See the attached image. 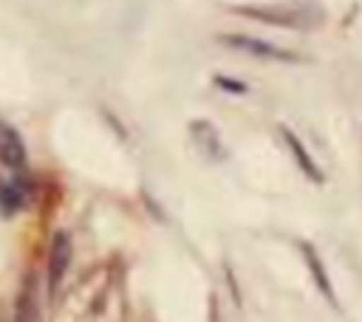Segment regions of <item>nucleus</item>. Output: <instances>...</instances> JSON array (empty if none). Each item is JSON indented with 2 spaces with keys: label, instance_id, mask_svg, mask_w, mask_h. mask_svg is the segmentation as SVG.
I'll use <instances>...</instances> for the list:
<instances>
[{
  "label": "nucleus",
  "instance_id": "nucleus-1",
  "mask_svg": "<svg viewBox=\"0 0 362 322\" xmlns=\"http://www.w3.org/2000/svg\"><path fill=\"white\" fill-rule=\"evenodd\" d=\"M246 17L263 20V23H274V25H288V28H308L317 20L314 8L305 6H249V8H238Z\"/></svg>",
  "mask_w": 362,
  "mask_h": 322
},
{
  "label": "nucleus",
  "instance_id": "nucleus-2",
  "mask_svg": "<svg viewBox=\"0 0 362 322\" xmlns=\"http://www.w3.org/2000/svg\"><path fill=\"white\" fill-rule=\"evenodd\" d=\"M223 42L232 45V48H238V51H246V54H252V56H260V59H277V62H294V59H297V54H291V51H286V48L269 45V42H263V40L243 37V34H229V37H223Z\"/></svg>",
  "mask_w": 362,
  "mask_h": 322
},
{
  "label": "nucleus",
  "instance_id": "nucleus-3",
  "mask_svg": "<svg viewBox=\"0 0 362 322\" xmlns=\"http://www.w3.org/2000/svg\"><path fill=\"white\" fill-rule=\"evenodd\" d=\"M280 136H283V141H286V147H288V153H291V158H294L297 169H300L311 184H322V181H325V175H322V169L317 167V161L311 158V153L305 150L303 138H300L297 133H291L288 127H280Z\"/></svg>",
  "mask_w": 362,
  "mask_h": 322
},
{
  "label": "nucleus",
  "instance_id": "nucleus-4",
  "mask_svg": "<svg viewBox=\"0 0 362 322\" xmlns=\"http://www.w3.org/2000/svg\"><path fill=\"white\" fill-rule=\"evenodd\" d=\"M297 246H300V251H303V260H305V268H308V274H311L314 285H317V288H320V294H322V297L337 308V294H334V285H331V277H328V268H325V263H322L320 251H317L311 243H305V240H300Z\"/></svg>",
  "mask_w": 362,
  "mask_h": 322
},
{
  "label": "nucleus",
  "instance_id": "nucleus-5",
  "mask_svg": "<svg viewBox=\"0 0 362 322\" xmlns=\"http://www.w3.org/2000/svg\"><path fill=\"white\" fill-rule=\"evenodd\" d=\"M192 138H195V144H198V150L204 153V158H209V161H223L229 153H226V147H223V141H221V136H218V130L209 124V121H192Z\"/></svg>",
  "mask_w": 362,
  "mask_h": 322
},
{
  "label": "nucleus",
  "instance_id": "nucleus-6",
  "mask_svg": "<svg viewBox=\"0 0 362 322\" xmlns=\"http://www.w3.org/2000/svg\"><path fill=\"white\" fill-rule=\"evenodd\" d=\"M14 322H42V308H40V294H37V280L28 277L17 294L14 305Z\"/></svg>",
  "mask_w": 362,
  "mask_h": 322
},
{
  "label": "nucleus",
  "instance_id": "nucleus-7",
  "mask_svg": "<svg viewBox=\"0 0 362 322\" xmlns=\"http://www.w3.org/2000/svg\"><path fill=\"white\" fill-rule=\"evenodd\" d=\"M0 164L11 169H20L25 164V147L8 124H0Z\"/></svg>",
  "mask_w": 362,
  "mask_h": 322
},
{
  "label": "nucleus",
  "instance_id": "nucleus-8",
  "mask_svg": "<svg viewBox=\"0 0 362 322\" xmlns=\"http://www.w3.org/2000/svg\"><path fill=\"white\" fill-rule=\"evenodd\" d=\"M71 263V237L65 232H59L54 237V246H51V263H48V271H51V285L57 288V282L62 280L65 268Z\"/></svg>",
  "mask_w": 362,
  "mask_h": 322
},
{
  "label": "nucleus",
  "instance_id": "nucleus-9",
  "mask_svg": "<svg viewBox=\"0 0 362 322\" xmlns=\"http://www.w3.org/2000/svg\"><path fill=\"white\" fill-rule=\"evenodd\" d=\"M25 203V189L17 181H3L0 178V212L3 215H14L20 206Z\"/></svg>",
  "mask_w": 362,
  "mask_h": 322
}]
</instances>
